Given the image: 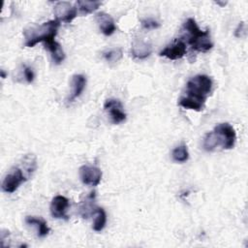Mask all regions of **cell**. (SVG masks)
I'll use <instances>...</instances> for the list:
<instances>
[{"instance_id":"cell-1","label":"cell","mask_w":248,"mask_h":248,"mask_svg":"<svg viewBox=\"0 0 248 248\" xmlns=\"http://www.w3.org/2000/svg\"><path fill=\"white\" fill-rule=\"evenodd\" d=\"M59 26L60 22L57 19H53L40 25H33L26 28L23 31V35L25 37V46L28 47H33L38 43L44 42L46 44L53 41Z\"/></svg>"},{"instance_id":"cell-2","label":"cell","mask_w":248,"mask_h":248,"mask_svg":"<svg viewBox=\"0 0 248 248\" xmlns=\"http://www.w3.org/2000/svg\"><path fill=\"white\" fill-rule=\"evenodd\" d=\"M183 28L189 34L188 44L194 50L200 52H206L212 48L213 43L210 40L209 30H201L194 18H188L184 22Z\"/></svg>"},{"instance_id":"cell-3","label":"cell","mask_w":248,"mask_h":248,"mask_svg":"<svg viewBox=\"0 0 248 248\" xmlns=\"http://www.w3.org/2000/svg\"><path fill=\"white\" fill-rule=\"evenodd\" d=\"M212 79L206 75H197L186 83V95L205 103L207 95L212 89Z\"/></svg>"},{"instance_id":"cell-4","label":"cell","mask_w":248,"mask_h":248,"mask_svg":"<svg viewBox=\"0 0 248 248\" xmlns=\"http://www.w3.org/2000/svg\"><path fill=\"white\" fill-rule=\"evenodd\" d=\"M213 133L222 149H232L236 140V133L233 127L229 123H220L215 126Z\"/></svg>"},{"instance_id":"cell-5","label":"cell","mask_w":248,"mask_h":248,"mask_svg":"<svg viewBox=\"0 0 248 248\" xmlns=\"http://www.w3.org/2000/svg\"><path fill=\"white\" fill-rule=\"evenodd\" d=\"M29 177L20 167H15L6 174L2 182V190L6 193H14L20 184L25 182Z\"/></svg>"},{"instance_id":"cell-6","label":"cell","mask_w":248,"mask_h":248,"mask_svg":"<svg viewBox=\"0 0 248 248\" xmlns=\"http://www.w3.org/2000/svg\"><path fill=\"white\" fill-rule=\"evenodd\" d=\"M78 15V9L67 1H60L54 6L55 19L59 22L70 23Z\"/></svg>"},{"instance_id":"cell-7","label":"cell","mask_w":248,"mask_h":248,"mask_svg":"<svg viewBox=\"0 0 248 248\" xmlns=\"http://www.w3.org/2000/svg\"><path fill=\"white\" fill-rule=\"evenodd\" d=\"M79 178L83 184L97 186L102 179V171L95 166L84 165L79 168Z\"/></svg>"},{"instance_id":"cell-8","label":"cell","mask_w":248,"mask_h":248,"mask_svg":"<svg viewBox=\"0 0 248 248\" xmlns=\"http://www.w3.org/2000/svg\"><path fill=\"white\" fill-rule=\"evenodd\" d=\"M104 108L109 113L112 123L119 124L126 120V113L123 111L122 104L116 99H108L104 104Z\"/></svg>"},{"instance_id":"cell-9","label":"cell","mask_w":248,"mask_h":248,"mask_svg":"<svg viewBox=\"0 0 248 248\" xmlns=\"http://www.w3.org/2000/svg\"><path fill=\"white\" fill-rule=\"evenodd\" d=\"M186 44L182 40H175L173 43L161 50L159 54L170 60H177L182 58L186 54Z\"/></svg>"},{"instance_id":"cell-10","label":"cell","mask_w":248,"mask_h":248,"mask_svg":"<svg viewBox=\"0 0 248 248\" xmlns=\"http://www.w3.org/2000/svg\"><path fill=\"white\" fill-rule=\"evenodd\" d=\"M69 207V200L61 195L55 196L50 203V214L56 219H68L66 214Z\"/></svg>"},{"instance_id":"cell-11","label":"cell","mask_w":248,"mask_h":248,"mask_svg":"<svg viewBox=\"0 0 248 248\" xmlns=\"http://www.w3.org/2000/svg\"><path fill=\"white\" fill-rule=\"evenodd\" d=\"M96 21L99 25L101 32L106 36L112 35L116 30L113 18L105 12H101L96 15Z\"/></svg>"},{"instance_id":"cell-12","label":"cell","mask_w":248,"mask_h":248,"mask_svg":"<svg viewBox=\"0 0 248 248\" xmlns=\"http://www.w3.org/2000/svg\"><path fill=\"white\" fill-rule=\"evenodd\" d=\"M131 52L135 58L145 59L151 54L152 46L149 43H147L143 40H136L132 44Z\"/></svg>"},{"instance_id":"cell-13","label":"cell","mask_w":248,"mask_h":248,"mask_svg":"<svg viewBox=\"0 0 248 248\" xmlns=\"http://www.w3.org/2000/svg\"><path fill=\"white\" fill-rule=\"evenodd\" d=\"M97 210L95 205V192H91L85 197L84 201L79 203V214L82 218L87 219L89 216L94 215Z\"/></svg>"},{"instance_id":"cell-14","label":"cell","mask_w":248,"mask_h":248,"mask_svg":"<svg viewBox=\"0 0 248 248\" xmlns=\"http://www.w3.org/2000/svg\"><path fill=\"white\" fill-rule=\"evenodd\" d=\"M86 85V78L82 75H74L72 78V93L68 101L72 102L78 98L83 92Z\"/></svg>"},{"instance_id":"cell-15","label":"cell","mask_w":248,"mask_h":248,"mask_svg":"<svg viewBox=\"0 0 248 248\" xmlns=\"http://www.w3.org/2000/svg\"><path fill=\"white\" fill-rule=\"evenodd\" d=\"M25 223L30 226L35 227L38 232V236H40V237H44V236L47 235L49 232V228H48L46 222L40 217L38 218L35 216H27L25 218Z\"/></svg>"},{"instance_id":"cell-16","label":"cell","mask_w":248,"mask_h":248,"mask_svg":"<svg viewBox=\"0 0 248 248\" xmlns=\"http://www.w3.org/2000/svg\"><path fill=\"white\" fill-rule=\"evenodd\" d=\"M46 48L50 52L52 60L55 64H60L65 59V52L62 49L60 44H58L55 40L46 43Z\"/></svg>"},{"instance_id":"cell-17","label":"cell","mask_w":248,"mask_h":248,"mask_svg":"<svg viewBox=\"0 0 248 248\" xmlns=\"http://www.w3.org/2000/svg\"><path fill=\"white\" fill-rule=\"evenodd\" d=\"M178 105L184 108H188V109H193L196 111H200L202 109L204 102L200 101L194 97L191 96H183L179 99L178 101Z\"/></svg>"},{"instance_id":"cell-18","label":"cell","mask_w":248,"mask_h":248,"mask_svg":"<svg viewBox=\"0 0 248 248\" xmlns=\"http://www.w3.org/2000/svg\"><path fill=\"white\" fill-rule=\"evenodd\" d=\"M77 9L78 10V13L82 16H86L88 14L93 13L96 11L102 3L100 1H77Z\"/></svg>"},{"instance_id":"cell-19","label":"cell","mask_w":248,"mask_h":248,"mask_svg":"<svg viewBox=\"0 0 248 248\" xmlns=\"http://www.w3.org/2000/svg\"><path fill=\"white\" fill-rule=\"evenodd\" d=\"M20 168L24 170V172L27 174L28 177L31 176V174L35 171L37 168V163H36V157L33 154H27L25 155L20 164Z\"/></svg>"},{"instance_id":"cell-20","label":"cell","mask_w":248,"mask_h":248,"mask_svg":"<svg viewBox=\"0 0 248 248\" xmlns=\"http://www.w3.org/2000/svg\"><path fill=\"white\" fill-rule=\"evenodd\" d=\"M172 160L177 163H184L189 158V152L185 144H180L176 146L171 152Z\"/></svg>"},{"instance_id":"cell-21","label":"cell","mask_w":248,"mask_h":248,"mask_svg":"<svg viewBox=\"0 0 248 248\" xmlns=\"http://www.w3.org/2000/svg\"><path fill=\"white\" fill-rule=\"evenodd\" d=\"M95 220L93 224V230L95 232H101L107 223V214L106 211L102 207H97V210L95 212Z\"/></svg>"},{"instance_id":"cell-22","label":"cell","mask_w":248,"mask_h":248,"mask_svg":"<svg viewBox=\"0 0 248 248\" xmlns=\"http://www.w3.org/2000/svg\"><path fill=\"white\" fill-rule=\"evenodd\" d=\"M202 146L206 151H214L217 148V146H219L213 131L209 132L205 135V137L203 139Z\"/></svg>"},{"instance_id":"cell-23","label":"cell","mask_w":248,"mask_h":248,"mask_svg":"<svg viewBox=\"0 0 248 248\" xmlns=\"http://www.w3.org/2000/svg\"><path fill=\"white\" fill-rule=\"evenodd\" d=\"M103 55H104L105 59L108 62H117L122 58L123 52H122L121 48H113V49L105 51L103 53Z\"/></svg>"},{"instance_id":"cell-24","label":"cell","mask_w":248,"mask_h":248,"mask_svg":"<svg viewBox=\"0 0 248 248\" xmlns=\"http://www.w3.org/2000/svg\"><path fill=\"white\" fill-rule=\"evenodd\" d=\"M141 25L146 29H156L160 26V24L157 21H155L153 19H150V18L141 20Z\"/></svg>"},{"instance_id":"cell-25","label":"cell","mask_w":248,"mask_h":248,"mask_svg":"<svg viewBox=\"0 0 248 248\" xmlns=\"http://www.w3.org/2000/svg\"><path fill=\"white\" fill-rule=\"evenodd\" d=\"M23 75H24V78H25V79L28 83H31L34 80L35 75H34L33 70L30 67H27V66L23 67Z\"/></svg>"},{"instance_id":"cell-26","label":"cell","mask_w":248,"mask_h":248,"mask_svg":"<svg viewBox=\"0 0 248 248\" xmlns=\"http://www.w3.org/2000/svg\"><path fill=\"white\" fill-rule=\"evenodd\" d=\"M241 33H243V36L246 35V26H245V23L244 22H239L237 28L235 29V32H234V35L235 37L237 38H241Z\"/></svg>"}]
</instances>
